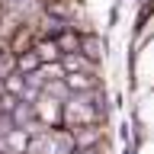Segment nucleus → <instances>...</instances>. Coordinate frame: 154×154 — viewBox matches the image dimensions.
Wrapping results in <instances>:
<instances>
[{
    "label": "nucleus",
    "instance_id": "nucleus-4",
    "mask_svg": "<svg viewBox=\"0 0 154 154\" xmlns=\"http://www.w3.org/2000/svg\"><path fill=\"white\" fill-rule=\"evenodd\" d=\"M35 55L42 58V64H51V61H61V48H58V42L55 38H38L35 45Z\"/></svg>",
    "mask_w": 154,
    "mask_h": 154
},
{
    "label": "nucleus",
    "instance_id": "nucleus-3",
    "mask_svg": "<svg viewBox=\"0 0 154 154\" xmlns=\"http://www.w3.org/2000/svg\"><path fill=\"white\" fill-rule=\"evenodd\" d=\"M64 84L71 93H84V90H93L100 84V77L96 74H64Z\"/></svg>",
    "mask_w": 154,
    "mask_h": 154
},
{
    "label": "nucleus",
    "instance_id": "nucleus-2",
    "mask_svg": "<svg viewBox=\"0 0 154 154\" xmlns=\"http://www.w3.org/2000/svg\"><path fill=\"white\" fill-rule=\"evenodd\" d=\"M13 125L16 128H32V125L38 122V116H35V103H26V100H16V106H13Z\"/></svg>",
    "mask_w": 154,
    "mask_h": 154
},
{
    "label": "nucleus",
    "instance_id": "nucleus-7",
    "mask_svg": "<svg viewBox=\"0 0 154 154\" xmlns=\"http://www.w3.org/2000/svg\"><path fill=\"white\" fill-rule=\"evenodd\" d=\"M23 90H26V80H23V74H19V71H13V74L3 77V93L23 96Z\"/></svg>",
    "mask_w": 154,
    "mask_h": 154
},
{
    "label": "nucleus",
    "instance_id": "nucleus-5",
    "mask_svg": "<svg viewBox=\"0 0 154 154\" xmlns=\"http://www.w3.org/2000/svg\"><path fill=\"white\" fill-rule=\"evenodd\" d=\"M55 42H58V48H61V55H71V51L80 48V29H64Z\"/></svg>",
    "mask_w": 154,
    "mask_h": 154
},
{
    "label": "nucleus",
    "instance_id": "nucleus-6",
    "mask_svg": "<svg viewBox=\"0 0 154 154\" xmlns=\"http://www.w3.org/2000/svg\"><path fill=\"white\" fill-rule=\"evenodd\" d=\"M38 67H42V58L35 55V48L16 55V71H19V74H32V71H38Z\"/></svg>",
    "mask_w": 154,
    "mask_h": 154
},
{
    "label": "nucleus",
    "instance_id": "nucleus-1",
    "mask_svg": "<svg viewBox=\"0 0 154 154\" xmlns=\"http://www.w3.org/2000/svg\"><path fill=\"white\" fill-rule=\"evenodd\" d=\"M77 51L100 64V61L109 55V38H103L100 32H93V29H90V32H80V48H77Z\"/></svg>",
    "mask_w": 154,
    "mask_h": 154
}]
</instances>
